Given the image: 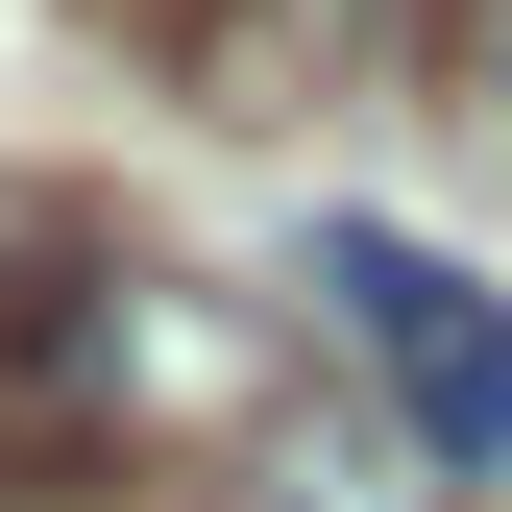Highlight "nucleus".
Listing matches in <instances>:
<instances>
[{
	"label": "nucleus",
	"instance_id": "nucleus-1",
	"mask_svg": "<svg viewBox=\"0 0 512 512\" xmlns=\"http://www.w3.org/2000/svg\"><path fill=\"white\" fill-rule=\"evenodd\" d=\"M293 293L342 317V366L391 391V439H415L439 488H512V293H464V269H439V244H391V220H317Z\"/></svg>",
	"mask_w": 512,
	"mask_h": 512
},
{
	"label": "nucleus",
	"instance_id": "nucleus-2",
	"mask_svg": "<svg viewBox=\"0 0 512 512\" xmlns=\"http://www.w3.org/2000/svg\"><path fill=\"white\" fill-rule=\"evenodd\" d=\"M439 464L415 439H342V415H269V464H244V512H415Z\"/></svg>",
	"mask_w": 512,
	"mask_h": 512
},
{
	"label": "nucleus",
	"instance_id": "nucleus-3",
	"mask_svg": "<svg viewBox=\"0 0 512 512\" xmlns=\"http://www.w3.org/2000/svg\"><path fill=\"white\" fill-rule=\"evenodd\" d=\"M74 25H98V49H147V74H220V49H244V0H74Z\"/></svg>",
	"mask_w": 512,
	"mask_h": 512
}]
</instances>
